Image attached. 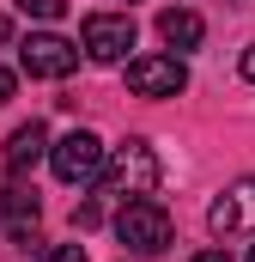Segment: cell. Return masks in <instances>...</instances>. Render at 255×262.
Wrapping results in <instances>:
<instances>
[{
    "mask_svg": "<svg viewBox=\"0 0 255 262\" xmlns=\"http://www.w3.org/2000/svg\"><path fill=\"white\" fill-rule=\"evenodd\" d=\"M79 49H85L91 61H104V67L128 61V49H134V18H128V12H91L85 31H79Z\"/></svg>",
    "mask_w": 255,
    "mask_h": 262,
    "instance_id": "obj_5",
    "label": "cell"
},
{
    "mask_svg": "<svg viewBox=\"0 0 255 262\" xmlns=\"http://www.w3.org/2000/svg\"><path fill=\"white\" fill-rule=\"evenodd\" d=\"M104 159H110V146L91 128H73V134H61V140L49 146V165H55L61 183H97V177H104Z\"/></svg>",
    "mask_w": 255,
    "mask_h": 262,
    "instance_id": "obj_3",
    "label": "cell"
},
{
    "mask_svg": "<svg viewBox=\"0 0 255 262\" xmlns=\"http://www.w3.org/2000/svg\"><path fill=\"white\" fill-rule=\"evenodd\" d=\"M243 79H249V85H255V43H249V49H243Z\"/></svg>",
    "mask_w": 255,
    "mask_h": 262,
    "instance_id": "obj_15",
    "label": "cell"
},
{
    "mask_svg": "<svg viewBox=\"0 0 255 262\" xmlns=\"http://www.w3.org/2000/svg\"><path fill=\"white\" fill-rule=\"evenodd\" d=\"M249 262H255V244H249Z\"/></svg>",
    "mask_w": 255,
    "mask_h": 262,
    "instance_id": "obj_18",
    "label": "cell"
},
{
    "mask_svg": "<svg viewBox=\"0 0 255 262\" xmlns=\"http://www.w3.org/2000/svg\"><path fill=\"white\" fill-rule=\"evenodd\" d=\"M116 238H122V250H134V256H158V250H170V213H164V201H152V195L122 201V213H116Z\"/></svg>",
    "mask_w": 255,
    "mask_h": 262,
    "instance_id": "obj_2",
    "label": "cell"
},
{
    "mask_svg": "<svg viewBox=\"0 0 255 262\" xmlns=\"http://www.w3.org/2000/svg\"><path fill=\"white\" fill-rule=\"evenodd\" d=\"M18 12H31V18H61L67 12V0H12Z\"/></svg>",
    "mask_w": 255,
    "mask_h": 262,
    "instance_id": "obj_11",
    "label": "cell"
},
{
    "mask_svg": "<svg viewBox=\"0 0 255 262\" xmlns=\"http://www.w3.org/2000/svg\"><path fill=\"white\" fill-rule=\"evenodd\" d=\"M158 37H164L170 49H194V43L207 37V25H200L194 6H164V12H158Z\"/></svg>",
    "mask_w": 255,
    "mask_h": 262,
    "instance_id": "obj_9",
    "label": "cell"
},
{
    "mask_svg": "<svg viewBox=\"0 0 255 262\" xmlns=\"http://www.w3.org/2000/svg\"><path fill=\"white\" fill-rule=\"evenodd\" d=\"M37 262H85L79 244H49V250H37Z\"/></svg>",
    "mask_w": 255,
    "mask_h": 262,
    "instance_id": "obj_12",
    "label": "cell"
},
{
    "mask_svg": "<svg viewBox=\"0 0 255 262\" xmlns=\"http://www.w3.org/2000/svg\"><path fill=\"white\" fill-rule=\"evenodd\" d=\"M18 67H24L31 79H67V73L79 67V43H67L55 31H37V37L18 43Z\"/></svg>",
    "mask_w": 255,
    "mask_h": 262,
    "instance_id": "obj_7",
    "label": "cell"
},
{
    "mask_svg": "<svg viewBox=\"0 0 255 262\" xmlns=\"http://www.w3.org/2000/svg\"><path fill=\"white\" fill-rule=\"evenodd\" d=\"M43 152H49V134H43V122H24V128L6 134V171H31Z\"/></svg>",
    "mask_w": 255,
    "mask_h": 262,
    "instance_id": "obj_10",
    "label": "cell"
},
{
    "mask_svg": "<svg viewBox=\"0 0 255 262\" xmlns=\"http://www.w3.org/2000/svg\"><path fill=\"white\" fill-rule=\"evenodd\" d=\"M158 177H164L158 146H152V140H122V146H110L97 189H104V195H116V201H140V195H152V189H158Z\"/></svg>",
    "mask_w": 255,
    "mask_h": 262,
    "instance_id": "obj_1",
    "label": "cell"
},
{
    "mask_svg": "<svg viewBox=\"0 0 255 262\" xmlns=\"http://www.w3.org/2000/svg\"><path fill=\"white\" fill-rule=\"evenodd\" d=\"M128 92L134 98H176V92H189L183 55H134L128 61Z\"/></svg>",
    "mask_w": 255,
    "mask_h": 262,
    "instance_id": "obj_4",
    "label": "cell"
},
{
    "mask_svg": "<svg viewBox=\"0 0 255 262\" xmlns=\"http://www.w3.org/2000/svg\"><path fill=\"white\" fill-rule=\"evenodd\" d=\"M97 220H104V207H97V201H79V207H73V226H79V232H91Z\"/></svg>",
    "mask_w": 255,
    "mask_h": 262,
    "instance_id": "obj_13",
    "label": "cell"
},
{
    "mask_svg": "<svg viewBox=\"0 0 255 262\" xmlns=\"http://www.w3.org/2000/svg\"><path fill=\"white\" fill-rule=\"evenodd\" d=\"M194 262H231V256H225V250H200Z\"/></svg>",
    "mask_w": 255,
    "mask_h": 262,
    "instance_id": "obj_16",
    "label": "cell"
},
{
    "mask_svg": "<svg viewBox=\"0 0 255 262\" xmlns=\"http://www.w3.org/2000/svg\"><path fill=\"white\" fill-rule=\"evenodd\" d=\"M37 220H43L37 189H24V183L0 189V232H6L12 244H37Z\"/></svg>",
    "mask_w": 255,
    "mask_h": 262,
    "instance_id": "obj_8",
    "label": "cell"
},
{
    "mask_svg": "<svg viewBox=\"0 0 255 262\" xmlns=\"http://www.w3.org/2000/svg\"><path fill=\"white\" fill-rule=\"evenodd\" d=\"M0 43H12V18L6 12H0Z\"/></svg>",
    "mask_w": 255,
    "mask_h": 262,
    "instance_id": "obj_17",
    "label": "cell"
},
{
    "mask_svg": "<svg viewBox=\"0 0 255 262\" xmlns=\"http://www.w3.org/2000/svg\"><path fill=\"white\" fill-rule=\"evenodd\" d=\"M12 85H18V79H12V73L0 67V104H12Z\"/></svg>",
    "mask_w": 255,
    "mask_h": 262,
    "instance_id": "obj_14",
    "label": "cell"
},
{
    "mask_svg": "<svg viewBox=\"0 0 255 262\" xmlns=\"http://www.w3.org/2000/svg\"><path fill=\"white\" fill-rule=\"evenodd\" d=\"M213 238H255V177H237L231 189H219V201L207 207Z\"/></svg>",
    "mask_w": 255,
    "mask_h": 262,
    "instance_id": "obj_6",
    "label": "cell"
}]
</instances>
